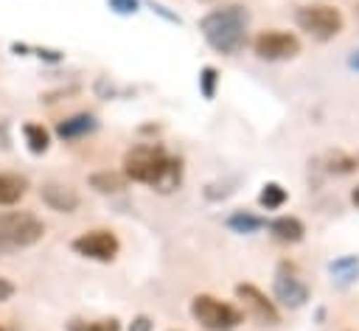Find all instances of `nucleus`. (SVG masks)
<instances>
[{
  "instance_id": "1",
  "label": "nucleus",
  "mask_w": 359,
  "mask_h": 331,
  "mask_svg": "<svg viewBox=\"0 0 359 331\" xmlns=\"http://www.w3.org/2000/svg\"><path fill=\"white\" fill-rule=\"evenodd\" d=\"M180 160L168 157L163 146L157 143H140L123 154V174L132 182H143L160 191H171L180 182Z\"/></svg>"
},
{
  "instance_id": "2",
  "label": "nucleus",
  "mask_w": 359,
  "mask_h": 331,
  "mask_svg": "<svg viewBox=\"0 0 359 331\" xmlns=\"http://www.w3.org/2000/svg\"><path fill=\"white\" fill-rule=\"evenodd\" d=\"M247 20L250 17L241 6H224V8H213L210 14H205L199 22V31L213 50L230 56V53H238L244 48Z\"/></svg>"
},
{
  "instance_id": "3",
  "label": "nucleus",
  "mask_w": 359,
  "mask_h": 331,
  "mask_svg": "<svg viewBox=\"0 0 359 331\" xmlns=\"http://www.w3.org/2000/svg\"><path fill=\"white\" fill-rule=\"evenodd\" d=\"M45 236L42 219L28 210H0V252L34 247Z\"/></svg>"
},
{
  "instance_id": "4",
  "label": "nucleus",
  "mask_w": 359,
  "mask_h": 331,
  "mask_svg": "<svg viewBox=\"0 0 359 331\" xmlns=\"http://www.w3.org/2000/svg\"><path fill=\"white\" fill-rule=\"evenodd\" d=\"M191 314L208 331H230L244 320V314L233 303H224L213 295H196L191 300Z\"/></svg>"
},
{
  "instance_id": "5",
  "label": "nucleus",
  "mask_w": 359,
  "mask_h": 331,
  "mask_svg": "<svg viewBox=\"0 0 359 331\" xmlns=\"http://www.w3.org/2000/svg\"><path fill=\"white\" fill-rule=\"evenodd\" d=\"M294 20H297V25H300L306 34H311L314 39H331V36H337V34L342 31V25H345L342 11H339L337 6H328V3H309V6L297 8Z\"/></svg>"
},
{
  "instance_id": "6",
  "label": "nucleus",
  "mask_w": 359,
  "mask_h": 331,
  "mask_svg": "<svg viewBox=\"0 0 359 331\" xmlns=\"http://www.w3.org/2000/svg\"><path fill=\"white\" fill-rule=\"evenodd\" d=\"M252 48H255V53H258L261 59H266V62H280V59H292V56L300 53V39H297L294 34H289V31L272 28V31H261V34L255 36Z\"/></svg>"
},
{
  "instance_id": "7",
  "label": "nucleus",
  "mask_w": 359,
  "mask_h": 331,
  "mask_svg": "<svg viewBox=\"0 0 359 331\" xmlns=\"http://www.w3.org/2000/svg\"><path fill=\"white\" fill-rule=\"evenodd\" d=\"M73 250L93 261H112L121 250L112 230H87L79 238H73Z\"/></svg>"
},
{
  "instance_id": "8",
  "label": "nucleus",
  "mask_w": 359,
  "mask_h": 331,
  "mask_svg": "<svg viewBox=\"0 0 359 331\" xmlns=\"http://www.w3.org/2000/svg\"><path fill=\"white\" fill-rule=\"evenodd\" d=\"M236 295L252 309V314H255L258 320H264V323H278V320H280L275 303H272L261 289H255L252 283H238V286H236Z\"/></svg>"
},
{
  "instance_id": "9",
  "label": "nucleus",
  "mask_w": 359,
  "mask_h": 331,
  "mask_svg": "<svg viewBox=\"0 0 359 331\" xmlns=\"http://www.w3.org/2000/svg\"><path fill=\"white\" fill-rule=\"evenodd\" d=\"M39 196L56 213H73L79 208V194L70 185H62V182H45L39 188Z\"/></svg>"
},
{
  "instance_id": "10",
  "label": "nucleus",
  "mask_w": 359,
  "mask_h": 331,
  "mask_svg": "<svg viewBox=\"0 0 359 331\" xmlns=\"http://www.w3.org/2000/svg\"><path fill=\"white\" fill-rule=\"evenodd\" d=\"M275 295H278L280 303H286L292 309H297V306H303L309 300V289L303 286V281L289 275L286 269H280L278 278H275Z\"/></svg>"
},
{
  "instance_id": "11",
  "label": "nucleus",
  "mask_w": 359,
  "mask_h": 331,
  "mask_svg": "<svg viewBox=\"0 0 359 331\" xmlns=\"http://www.w3.org/2000/svg\"><path fill=\"white\" fill-rule=\"evenodd\" d=\"M95 129H98V121L90 112H79V115H70V118L56 123V135L62 140H76V137H84V135H90Z\"/></svg>"
},
{
  "instance_id": "12",
  "label": "nucleus",
  "mask_w": 359,
  "mask_h": 331,
  "mask_svg": "<svg viewBox=\"0 0 359 331\" xmlns=\"http://www.w3.org/2000/svg\"><path fill=\"white\" fill-rule=\"evenodd\" d=\"M25 188H28L25 177H20V174H6V171H3V174H0V208L20 202V199L25 196Z\"/></svg>"
},
{
  "instance_id": "13",
  "label": "nucleus",
  "mask_w": 359,
  "mask_h": 331,
  "mask_svg": "<svg viewBox=\"0 0 359 331\" xmlns=\"http://www.w3.org/2000/svg\"><path fill=\"white\" fill-rule=\"evenodd\" d=\"M269 230H272V236H275L278 241H289V244L300 241V238H303V233H306L303 222H300V219H294V216H280V219H275V222L269 224Z\"/></svg>"
},
{
  "instance_id": "14",
  "label": "nucleus",
  "mask_w": 359,
  "mask_h": 331,
  "mask_svg": "<svg viewBox=\"0 0 359 331\" xmlns=\"http://www.w3.org/2000/svg\"><path fill=\"white\" fill-rule=\"evenodd\" d=\"M22 135H25V143H28V149H31L34 154L48 151L50 135H48V129H45L42 123H25V126H22Z\"/></svg>"
},
{
  "instance_id": "15",
  "label": "nucleus",
  "mask_w": 359,
  "mask_h": 331,
  "mask_svg": "<svg viewBox=\"0 0 359 331\" xmlns=\"http://www.w3.org/2000/svg\"><path fill=\"white\" fill-rule=\"evenodd\" d=\"M90 185L98 194H115L123 188V177L115 171H95V174H90Z\"/></svg>"
},
{
  "instance_id": "16",
  "label": "nucleus",
  "mask_w": 359,
  "mask_h": 331,
  "mask_svg": "<svg viewBox=\"0 0 359 331\" xmlns=\"http://www.w3.org/2000/svg\"><path fill=\"white\" fill-rule=\"evenodd\" d=\"M67 331H121V323L115 317H101V320H70Z\"/></svg>"
},
{
  "instance_id": "17",
  "label": "nucleus",
  "mask_w": 359,
  "mask_h": 331,
  "mask_svg": "<svg viewBox=\"0 0 359 331\" xmlns=\"http://www.w3.org/2000/svg\"><path fill=\"white\" fill-rule=\"evenodd\" d=\"M258 202H261L266 210L280 208V205L286 202V191H283L278 182H266V185H264V191H261V196H258Z\"/></svg>"
},
{
  "instance_id": "18",
  "label": "nucleus",
  "mask_w": 359,
  "mask_h": 331,
  "mask_svg": "<svg viewBox=\"0 0 359 331\" xmlns=\"http://www.w3.org/2000/svg\"><path fill=\"white\" fill-rule=\"evenodd\" d=\"M227 224H230L233 230H238V233H252V230H258L264 222H261L258 216H250V213L238 210V213H233V216L227 219Z\"/></svg>"
},
{
  "instance_id": "19",
  "label": "nucleus",
  "mask_w": 359,
  "mask_h": 331,
  "mask_svg": "<svg viewBox=\"0 0 359 331\" xmlns=\"http://www.w3.org/2000/svg\"><path fill=\"white\" fill-rule=\"evenodd\" d=\"M328 171H339V174H348V171H356L359 168V157H353V154H331L328 157Z\"/></svg>"
},
{
  "instance_id": "20",
  "label": "nucleus",
  "mask_w": 359,
  "mask_h": 331,
  "mask_svg": "<svg viewBox=\"0 0 359 331\" xmlns=\"http://www.w3.org/2000/svg\"><path fill=\"white\" fill-rule=\"evenodd\" d=\"M199 87H202V95H205V98H213V87H216V70H213V67H205V70H202Z\"/></svg>"
},
{
  "instance_id": "21",
  "label": "nucleus",
  "mask_w": 359,
  "mask_h": 331,
  "mask_svg": "<svg viewBox=\"0 0 359 331\" xmlns=\"http://www.w3.org/2000/svg\"><path fill=\"white\" fill-rule=\"evenodd\" d=\"M109 6L118 14H135L137 11V0H109Z\"/></svg>"
},
{
  "instance_id": "22",
  "label": "nucleus",
  "mask_w": 359,
  "mask_h": 331,
  "mask_svg": "<svg viewBox=\"0 0 359 331\" xmlns=\"http://www.w3.org/2000/svg\"><path fill=\"white\" fill-rule=\"evenodd\" d=\"M11 295H14V283H11L8 278H3V275H0V303H6Z\"/></svg>"
},
{
  "instance_id": "23",
  "label": "nucleus",
  "mask_w": 359,
  "mask_h": 331,
  "mask_svg": "<svg viewBox=\"0 0 359 331\" xmlns=\"http://www.w3.org/2000/svg\"><path fill=\"white\" fill-rule=\"evenodd\" d=\"M129 331H151V320L149 317H135L132 325H129Z\"/></svg>"
},
{
  "instance_id": "24",
  "label": "nucleus",
  "mask_w": 359,
  "mask_h": 331,
  "mask_svg": "<svg viewBox=\"0 0 359 331\" xmlns=\"http://www.w3.org/2000/svg\"><path fill=\"white\" fill-rule=\"evenodd\" d=\"M351 202H353V205H356V208H359V185H356V188H353V191H351Z\"/></svg>"
},
{
  "instance_id": "25",
  "label": "nucleus",
  "mask_w": 359,
  "mask_h": 331,
  "mask_svg": "<svg viewBox=\"0 0 359 331\" xmlns=\"http://www.w3.org/2000/svg\"><path fill=\"white\" fill-rule=\"evenodd\" d=\"M351 67H353V70H359V50L351 56Z\"/></svg>"
},
{
  "instance_id": "26",
  "label": "nucleus",
  "mask_w": 359,
  "mask_h": 331,
  "mask_svg": "<svg viewBox=\"0 0 359 331\" xmlns=\"http://www.w3.org/2000/svg\"><path fill=\"white\" fill-rule=\"evenodd\" d=\"M0 331H3V325H0Z\"/></svg>"
},
{
  "instance_id": "27",
  "label": "nucleus",
  "mask_w": 359,
  "mask_h": 331,
  "mask_svg": "<svg viewBox=\"0 0 359 331\" xmlns=\"http://www.w3.org/2000/svg\"><path fill=\"white\" fill-rule=\"evenodd\" d=\"M356 11H359V8H356Z\"/></svg>"
}]
</instances>
